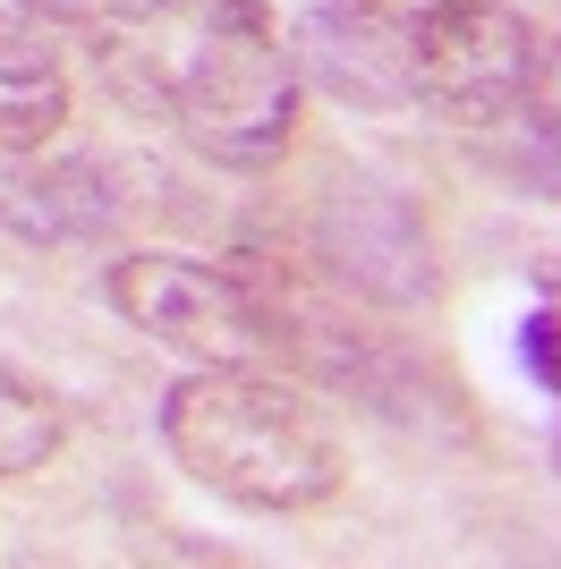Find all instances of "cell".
I'll list each match as a JSON object with an SVG mask.
<instances>
[{
	"label": "cell",
	"mask_w": 561,
	"mask_h": 569,
	"mask_svg": "<svg viewBox=\"0 0 561 569\" xmlns=\"http://www.w3.org/2000/svg\"><path fill=\"white\" fill-rule=\"evenodd\" d=\"M94 51L119 94L222 170H273L298 137V60L273 0H154L145 18L94 26Z\"/></svg>",
	"instance_id": "cell-1"
},
{
	"label": "cell",
	"mask_w": 561,
	"mask_h": 569,
	"mask_svg": "<svg viewBox=\"0 0 561 569\" xmlns=\"http://www.w3.org/2000/svg\"><path fill=\"white\" fill-rule=\"evenodd\" d=\"M163 451L205 493L238 501V510H264V519L324 510L350 485L341 442L264 366H187L163 391Z\"/></svg>",
	"instance_id": "cell-2"
},
{
	"label": "cell",
	"mask_w": 561,
	"mask_h": 569,
	"mask_svg": "<svg viewBox=\"0 0 561 569\" xmlns=\"http://www.w3.org/2000/svg\"><path fill=\"white\" fill-rule=\"evenodd\" d=\"M102 289H111V307L128 315L137 332L179 349L187 366H273L280 357L273 307H264L238 272H222V263L145 247V256H119Z\"/></svg>",
	"instance_id": "cell-3"
},
{
	"label": "cell",
	"mask_w": 561,
	"mask_h": 569,
	"mask_svg": "<svg viewBox=\"0 0 561 569\" xmlns=\"http://www.w3.org/2000/svg\"><path fill=\"white\" fill-rule=\"evenodd\" d=\"M537 43L544 34L502 0H443L409 34V94L425 111H443L451 128H502L528 102Z\"/></svg>",
	"instance_id": "cell-4"
},
{
	"label": "cell",
	"mask_w": 561,
	"mask_h": 569,
	"mask_svg": "<svg viewBox=\"0 0 561 569\" xmlns=\"http://www.w3.org/2000/svg\"><path fill=\"white\" fill-rule=\"evenodd\" d=\"M315 238H324V263L374 307H434L443 298V263H434V230H425L417 196L383 188V179L324 188Z\"/></svg>",
	"instance_id": "cell-5"
},
{
	"label": "cell",
	"mask_w": 561,
	"mask_h": 569,
	"mask_svg": "<svg viewBox=\"0 0 561 569\" xmlns=\"http://www.w3.org/2000/svg\"><path fill=\"white\" fill-rule=\"evenodd\" d=\"M443 0H306L298 51L341 102L383 111V102H409V34Z\"/></svg>",
	"instance_id": "cell-6"
},
{
	"label": "cell",
	"mask_w": 561,
	"mask_h": 569,
	"mask_svg": "<svg viewBox=\"0 0 561 569\" xmlns=\"http://www.w3.org/2000/svg\"><path fill=\"white\" fill-rule=\"evenodd\" d=\"M69 128V77L43 51V34H26L18 18H0V153L26 162Z\"/></svg>",
	"instance_id": "cell-7"
},
{
	"label": "cell",
	"mask_w": 561,
	"mask_h": 569,
	"mask_svg": "<svg viewBox=\"0 0 561 569\" xmlns=\"http://www.w3.org/2000/svg\"><path fill=\"white\" fill-rule=\"evenodd\" d=\"M0 221H18L26 238H43V247H69V238H94L111 221V196H102V170L94 162H51L35 170L26 188H9Z\"/></svg>",
	"instance_id": "cell-8"
},
{
	"label": "cell",
	"mask_w": 561,
	"mask_h": 569,
	"mask_svg": "<svg viewBox=\"0 0 561 569\" xmlns=\"http://www.w3.org/2000/svg\"><path fill=\"white\" fill-rule=\"evenodd\" d=\"M60 442H69V408H60V391L0 357V485H9V476L51 468Z\"/></svg>",
	"instance_id": "cell-9"
},
{
	"label": "cell",
	"mask_w": 561,
	"mask_h": 569,
	"mask_svg": "<svg viewBox=\"0 0 561 569\" xmlns=\"http://www.w3.org/2000/svg\"><path fill=\"white\" fill-rule=\"evenodd\" d=\"M519 357H528L537 391H553V400H561V256L537 263V315L519 323Z\"/></svg>",
	"instance_id": "cell-10"
},
{
	"label": "cell",
	"mask_w": 561,
	"mask_h": 569,
	"mask_svg": "<svg viewBox=\"0 0 561 569\" xmlns=\"http://www.w3.org/2000/svg\"><path fill=\"white\" fill-rule=\"evenodd\" d=\"M519 119H528V128H544V137H561V34H553V43H537V77H528Z\"/></svg>",
	"instance_id": "cell-11"
},
{
	"label": "cell",
	"mask_w": 561,
	"mask_h": 569,
	"mask_svg": "<svg viewBox=\"0 0 561 569\" xmlns=\"http://www.w3.org/2000/svg\"><path fill=\"white\" fill-rule=\"evenodd\" d=\"M18 9H35V18H51V26H86L94 18V0H18Z\"/></svg>",
	"instance_id": "cell-12"
},
{
	"label": "cell",
	"mask_w": 561,
	"mask_h": 569,
	"mask_svg": "<svg viewBox=\"0 0 561 569\" xmlns=\"http://www.w3.org/2000/svg\"><path fill=\"white\" fill-rule=\"evenodd\" d=\"M553 476H561V426H553Z\"/></svg>",
	"instance_id": "cell-13"
}]
</instances>
